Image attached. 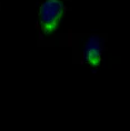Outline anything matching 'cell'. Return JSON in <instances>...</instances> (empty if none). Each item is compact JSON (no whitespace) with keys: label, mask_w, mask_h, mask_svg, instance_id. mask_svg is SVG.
<instances>
[{"label":"cell","mask_w":130,"mask_h":131,"mask_svg":"<svg viewBox=\"0 0 130 131\" xmlns=\"http://www.w3.org/2000/svg\"><path fill=\"white\" fill-rule=\"evenodd\" d=\"M64 14V5L61 0H46L40 7L39 20L44 34L49 35L57 30Z\"/></svg>","instance_id":"obj_1"},{"label":"cell","mask_w":130,"mask_h":131,"mask_svg":"<svg viewBox=\"0 0 130 131\" xmlns=\"http://www.w3.org/2000/svg\"><path fill=\"white\" fill-rule=\"evenodd\" d=\"M84 59L92 67H98L101 61V46L97 38H90L84 49Z\"/></svg>","instance_id":"obj_2"}]
</instances>
